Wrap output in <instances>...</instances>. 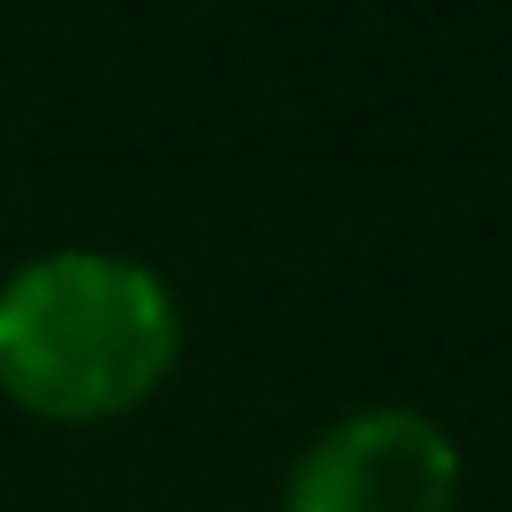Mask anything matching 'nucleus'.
Here are the masks:
<instances>
[{"label":"nucleus","instance_id":"1","mask_svg":"<svg viewBox=\"0 0 512 512\" xmlns=\"http://www.w3.org/2000/svg\"><path fill=\"white\" fill-rule=\"evenodd\" d=\"M181 369V302L128 249L23 256L0 279V400L53 430L121 422Z\"/></svg>","mask_w":512,"mask_h":512},{"label":"nucleus","instance_id":"2","mask_svg":"<svg viewBox=\"0 0 512 512\" xmlns=\"http://www.w3.org/2000/svg\"><path fill=\"white\" fill-rule=\"evenodd\" d=\"M279 512H460V445L422 407H347L294 452Z\"/></svg>","mask_w":512,"mask_h":512}]
</instances>
